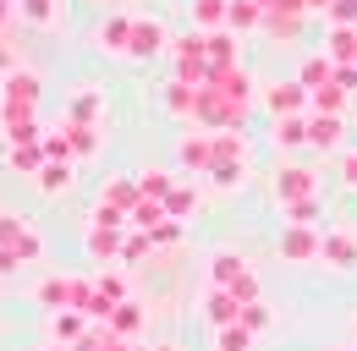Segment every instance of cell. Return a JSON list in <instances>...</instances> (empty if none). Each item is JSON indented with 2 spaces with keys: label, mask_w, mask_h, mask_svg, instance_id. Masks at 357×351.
Instances as JSON below:
<instances>
[{
  "label": "cell",
  "mask_w": 357,
  "mask_h": 351,
  "mask_svg": "<svg viewBox=\"0 0 357 351\" xmlns=\"http://www.w3.org/2000/svg\"><path fill=\"white\" fill-rule=\"evenodd\" d=\"M209 286L231 291L242 307L259 302V274L248 269V258H236V253H215V263H209Z\"/></svg>",
  "instance_id": "1"
},
{
  "label": "cell",
  "mask_w": 357,
  "mask_h": 351,
  "mask_svg": "<svg viewBox=\"0 0 357 351\" xmlns=\"http://www.w3.org/2000/svg\"><path fill=\"white\" fill-rule=\"evenodd\" d=\"M33 104H39V77H33V72H11L6 88H0V116H6V127L33 121Z\"/></svg>",
  "instance_id": "2"
},
{
  "label": "cell",
  "mask_w": 357,
  "mask_h": 351,
  "mask_svg": "<svg viewBox=\"0 0 357 351\" xmlns=\"http://www.w3.org/2000/svg\"><path fill=\"white\" fill-rule=\"evenodd\" d=\"M324 253V231L319 225H286L280 231V258L286 263H319Z\"/></svg>",
  "instance_id": "3"
},
{
  "label": "cell",
  "mask_w": 357,
  "mask_h": 351,
  "mask_svg": "<svg viewBox=\"0 0 357 351\" xmlns=\"http://www.w3.org/2000/svg\"><path fill=\"white\" fill-rule=\"evenodd\" d=\"M89 329H93V318H89V313H77V307L50 313V341H55V346H66V351L83 346V341H89Z\"/></svg>",
  "instance_id": "4"
},
{
  "label": "cell",
  "mask_w": 357,
  "mask_h": 351,
  "mask_svg": "<svg viewBox=\"0 0 357 351\" xmlns=\"http://www.w3.org/2000/svg\"><path fill=\"white\" fill-rule=\"evenodd\" d=\"M171 28L165 22H149V17H137V28H132V61H154V55H171Z\"/></svg>",
  "instance_id": "5"
},
{
  "label": "cell",
  "mask_w": 357,
  "mask_h": 351,
  "mask_svg": "<svg viewBox=\"0 0 357 351\" xmlns=\"http://www.w3.org/2000/svg\"><path fill=\"white\" fill-rule=\"evenodd\" d=\"M176 159H181V171L209 176L215 171V132H187V137L176 143Z\"/></svg>",
  "instance_id": "6"
},
{
  "label": "cell",
  "mask_w": 357,
  "mask_h": 351,
  "mask_svg": "<svg viewBox=\"0 0 357 351\" xmlns=\"http://www.w3.org/2000/svg\"><path fill=\"white\" fill-rule=\"evenodd\" d=\"M275 198H280V209H286V203H303V198H319L313 171H303V165H280V176H275Z\"/></svg>",
  "instance_id": "7"
},
{
  "label": "cell",
  "mask_w": 357,
  "mask_h": 351,
  "mask_svg": "<svg viewBox=\"0 0 357 351\" xmlns=\"http://www.w3.org/2000/svg\"><path fill=\"white\" fill-rule=\"evenodd\" d=\"M264 104H269V116H313V93L303 83H275L264 93Z\"/></svg>",
  "instance_id": "8"
},
{
  "label": "cell",
  "mask_w": 357,
  "mask_h": 351,
  "mask_svg": "<svg viewBox=\"0 0 357 351\" xmlns=\"http://www.w3.org/2000/svg\"><path fill=\"white\" fill-rule=\"evenodd\" d=\"M319 263H330V269H357V236L347 231V225H330V231H324Z\"/></svg>",
  "instance_id": "9"
},
{
  "label": "cell",
  "mask_w": 357,
  "mask_h": 351,
  "mask_svg": "<svg viewBox=\"0 0 357 351\" xmlns=\"http://www.w3.org/2000/svg\"><path fill=\"white\" fill-rule=\"evenodd\" d=\"M121 253H127V231L121 225H89V258L93 263H121Z\"/></svg>",
  "instance_id": "10"
},
{
  "label": "cell",
  "mask_w": 357,
  "mask_h": 351,
  "mask_svg": "<svg viewBox=\"0 0 357 351\" xmlns=\"http://www.w3.org/2000/svg\"><path fill=\"white\" fill-rule=\"evenodd\" d=\"M209 88H215V93H225V99H231L236 110H248V99H253V72H248V66L215 72V77H209Z\"/></svg>",
  "instance_id": "11"
},
{
  "label": "cell",
  "mask_w": 357,
  "mask_h": 351,
  "mask_svg": "<svg viewBox=\"0 0 357 351\" xmlns=\"http://www.w3.org/2000/svg\"><path fill=\"white\" fill-rule=\"evenodd\" d=\"M204 318H209V329H231V324H242V302L220 291V286H209V297H204Z\"/></svg>",
  "instance_id": "12"
},
{
  "label": "cell",
  "mask_w": 357,
  "mask_h": 351,
  "mask_svg": "<svg viewBox=\"0 0 357 351\" xmlns=\"http://www.w3.org/2000/svg\"><path fill=\"white\" fill-rule=\"evenodd\" d=\"M99 110H105L99 88H77V93L66 99V127H99Z\"/></svg>",
  "instance_id": "13"
},
{
  "label": "cell",
  "mask_w": 357,
  "mask_h": 351,
  "mask_svg": "<svg viewBox=\"0 0 357 351\" xmlns=\"http://www.w3.org/2000/svg\"><path fill=\"white\" fill-rule=\"evenodd\" d=\"M132 28H137V17H127V11L105 17V22H99V49H116V55H127V49H132Z\"/></svg>",
  "instance_id": "14"
},
{
  "label": "cell",
  "mask_w": 357,
  "mask_h": 351,
  "mask_svg": "<svg viewBox=\"0 0 357 351\" xmlns=\"http://www.w3.org/2000/svg\"><path fill=\"white\" fill-rule=\"evenodd\" d=\"M231 22V0H192V33H220Z\"/></svg>",
  "instance_id": "15"
},
{
  "label": "cell",
  "mask_w": 357,
  "mask_h": 351,
  "mask_svg": "<svg viewBox=\"0 0 357 351\" xmlns=\"http://www.w3.org/2000/svg\"><path fill=\"white\" fill-rule=\"evenodd\" d=\"M6 165L17 176H39L50 165V154H45V143H11V148H6Z\"/></svg>",
  "instance_id": "16"
},
{
  "label": "cell",
  "mask_w": 357,
  "mask_h": 351,
  "mask_svg": "<svg viewBox=\"0 0 357 351\" xmlns=\"http://www.w3.org/2000/svg\"><path fill=\"white\" fill-rule=\"evenodd\" d=\"M99 203H110V209H127V214H132L137 203H143L137 176H116V181H105V187H99Z\"/></svg>",
  "instance_id": "17"
},
{
  "label": "cell",
  "mask_w": 357,
  "mask_h": 351,
  "mask_svg": "<svg viewBox=\"0 0 357 351\" xmlns=\"http://www.w3.org/2000/svg\"><path fill=\"white\" fill-rule=\"evenodd\" d=\"M269 137H275V148H308V116H275Z\"/></svg>",
  "instance_id": "18"
},
{
  "label": "cell",
  "mask_w": 357,
  "mask_h": 351,
  "mask_svg": "<svg viewBox=\"0 0 357 351\" xmlns=\"http://www.w3.org/2000/svg\"><path fill=\"white\" fill-rule=\"evenodd\" d=\"M347 121L341 116H308V148H341Z\"/></svg>",
  "instance_id": "19"
},
{
  "label": "cell",
  "mask_w": 357,
  "mask_h": 351,
  "mask_svg": "<svg viewBox=\"0 0 357 351\" xmlns=\"http://www.w3.org/2000/svg\"><path fill=\"white\" fill-rule=\"evenodd\" d=\"M72 176H77V159H50L45 171L33 176V187H39V192H50V198H55V192H66V187H72Z\"/></svg>",
  "instance_id": "20"
},
{
  "label": "cell",
  "mask_w": 357,
  "mask_h": 351,
  "mask_svg": "<svg viewBox=\"0 0 357 351\" xmlns=\"http://www.w3.org/2000/svg\"><path fill=\"white\" fill-rule=\"evenodd\" d=\"M204 55H209V72H231L236 66V39L231 33H204Z\"/></svg>",
  "instance_id": "21"
},
{
  "label": "cell",
  "mask_w": 357,
  "mask_h": 351,
  "mask_svg": "<svg viewBox=\"0 0 357 351\" xmlns=\"http://www.w3.org/2000/svg\"><path fill=\"white\" fill-rule=\"evenodd\" d=\"M324 55H330L335 66H357V28H330Z\"/></svg>",
  "instance_id": "22"
},
{
  "label": "cell",
  "mask_w": 357,
  "mask_h": 351,
  "mask_svg": "<svg viewBox=\"0 0 357 351\" xmlns=\"http://www.w3.org/2000/svg\"><path fill=\"white\" fill-rule=\"evenodd\" d=\"M215 165H248V137L242 132H215Z\"/></svg>",
  "instance_id": "23"
},
{
  "label": "cell",
  "mask_w": 357,
  "mask_h": 351,
  "mask_svg": "<svg viewBox=\"0 0 357 351\" xmlns=\"http://www.w3.org/2000/svg\"><path fill=\"white\" fill-rule=\"evenodd\" d=\"M165 110H171V116H192V110H198V88L171 77V83H165Z\"/></svg>",
  "instance_id": "24"
},
{
  "label": "cell",
  "mask_w": 357,
  "mask_h": 351,
  "mask_svg": "<svg viewBox=\"0 0 357 351\" xmlns=\"http://www.w3.org/2000/svg\"><path fill=\"white\" fill-rule=\"evenodd\" d=\"M137 192L154 198V203H165V198L176 192V176H171V171H137Z\"/></svg>",
  "instance_id": "25"
},
{
  "label": "cell",
  "mask_w": 357,
  "mask_h": 351,
  "mask_svg": "<svg viewBox=\"0 0 357 351\" xmlns=\"http://www.w3.org/2000/svg\"><path fill=\"white\" fill-rule=\"evenodd\" d=\"M297 83L308 88H324V83H335V61H330V55H308V61H303V77H297Z\"/></svg>",
  "instance_id": "26"
},
{
  "label": "cell",
  "mask_w": 357,
  "mask_h": 351,
  "mask_svg": "<svg viewBox=\"0 0 357 351\" xmlns=\"http://www.w3.org/2000/svg\"><path fill=\"white\" fill-rule=\"evenodd\" d=\"M110 329H116L121 341H132L137 329H143V302H121L116 313H110Z\"/></svg>",
  "instance_id": "27"
},
{
  "label": "cell",
  "mask_w": 357,
  "mask_h": 351,
  "mask_svg": "<svg viewBox=\"0 0 357 351\" xmlns=\"http://www.w3.org/2000/svg\"><path fill=\"white\" fill-rule=\"evenodd\" d=\"M259 22H269V11L259 0H231V22L225 28H259Z\"/></svg>",
  "instance_id": "28"
},
{
  "label": "cell",
  "mask_w": 357,
  "mask_h": 351,
  "mask_svg": "<svg viewBox=\"0 0 357 351\" xmlns=\"http://www.w3.org/2000/svg\"><path fill=\"white\" fill-rule=\"evenodd\" d=\"M253 329L248 324H231V329H215V351H253Z\"/></svg>",
  "instance_id": "29"
},
{
  "label": "cell",
  "mask_w": 357,
  "mask_h": 351,
  "mask_svg": "<svg viewBox=\"0 0 357 351\" xmlns=\"http://www.w3.org/2000/svg\"><path fill=\"white\" fill-rule=\"evenodd\" d=\"M341 104H347V88H335V83L313 88V116H341Z\"/></svg>",
  "instance_id": "30"
},
{
  "label": "cell",
  "mask_w": 357,
  "mask_h": 351,
  "mask_svg": "<svg viewBox=\"0 0 357 351\" xmlns=\"http://www.w3.org/2000/svg\"><path fill=\"white\" fill-rule=\"evenodd\" d=\"M17 17L33 22V28H50L55 22V0H17Z\"/></svg>",
  "instance_id": "31"
},
{
  "label": "cell",
  "mask_w": 357,
  "mask_h": 351,
  "mask_svg": "<svg viewBox=\"0 0 357 351\" xmlns=\"http://www.w3.org/2000/svg\"><path fill=\"white\" fill-rule=\"evenodd\" d=\"M66 143L77 159H89V154H99V127H66Z\"/></svg>",
  "instance_id": "32"
},
{
  "label": "cell",
  "mask_w": 357,
  "mask_h": 351,
  "mask_svg": "<svg viewBox=\"0 0 357 351\" xmlns=\"http://www.w3.org/2000/svg\"><path fill=\"white\" fill-rule=\"evenodd\" d=\"M165 209H171V219H187V214H192V209H198V192H192L187 181H176V192L165 198Z\"/></svg>",
  "instance_id": "33"
},
{
  "label": "cell",
  "mask_w": 357,
  "mask_h": 351,
  "mask_svg": "<svg viewBox=\"0 0 357 351\" xmlns=\"http://www.w3.org/2000/svg\"><path fill=\"white\" fill-rule=\"evenodd\" d=\"M39 302H45L50 313H61V307H66V274H50L45 286H39Z\"/></svg>",
  "instance_id": "34"
},
{
  "label": "cell",
  "mask_w": 357,
  "mask_h": 351,
  "mask_svg": "<svg viewBox=\"0 0 357 351\" xmlns=\"http://www.w3.org/2000/svg\"><path fill=\"white\" fill-rule=\"evenodd\" d=\"M286 225H319V198H303V203H286Z\"/></svg>",
  "instance_id": "35"
},
{
  "label": "cell",
  "mask_w": 357,
  "mask_h": 351,
  "mask_svg": "<svg viewBox=\"0 0 357 351\" xmlns=\"http://www.w3.org/2000/svg\"><path fill=\"white\" fill-rule=\"evenodd\" d=\"M28 231H33L28 219H17V214H0V247H17V242H22Z\"/></svg>",
  "instance_id": "36"
},
{
  "label": "cell",
  "mask_w": 357,
  "mask_h": 351,
  "mask_svg": "<svg viewBox=\"0 0 357 351\" xmlns=\"http://www.w3.org/2000/svg\"><path fill=\"white\" fill-rule=\"evenodd\" d=\"M181 236H187V219H165L160 231H149V242H154V247H176Z\"/></svg>",
  "instance_id": "37"
},
{
  "label": "cell",
  "mask_w": 357,
  "mask_h": 351,
  "mask_svg": "<svg viewBox=\"0 0 357 351\" xmlns=\"http://www.w3.org/2000/svg\"><path fill=\"white\" fill-rule=\"evenodd\" d=\"M50 132H39V121H17V127H6V148L11 143H45Z\"/></svg>",
  "instance_id": "38"
},
{
  "label": "cell",
  "mask_w": 357,
  "mask_h": 351,
  "mask_svg": "<svg viewBox=\"0 0 357 351\" xmlns=\"http://www.w3.org/2000/svg\"><path fill=\"white\" fill-rule=\"evenodd\" d=\"M242 324H248V329H253V335H264L269 324H275V313H269L264 302H248V307H242Z\"/></svg>",
  "instance_id": "39"
},
{
  "label": "cell",
  "mask_w": 357,
  "mask_h": 351,
  "mask_svg": "<svg viewBox=\"0 0 357 351\" xmlns=\"http://www.w3.org/2000/svg\"><path fill=\"white\" fill-rule=\"evenodd\" d=\"M154 253V242H149V231H137V236H127V253H121V263H143Z\"/></svg>",
  "instance_id": "40"
},
{
  "label": "cell",
  "mask_w": 357,
  "mask_h": 351,
  "mask_svg": "<svg viewBox=\"0 0 357 351\" xmlns=\"http://www.w3.org/2000/svg\"><path fill=\"white\" fill-rule=\"evenodd\" d=\"M17 258H22V263H39V258H45V236H39V231H28V236L17 242Z\"/></svg>",
  "instance_id": "41"
},
{
  "label": "cell",
  "mask_w": 357,
  "mask_h": 351,
  "mask_svg": "<svg viewBox=\"0 0 357 351\" xmlns=\"http://www.w3.org/2000/svg\"><path fill=\"white\" fill-rule=\"evenodd\" d=\"M330 28H357V0H335L330 6Z\"/></svg>",
  "instance_id": "42"
},
{
  "label": "cell",
  "mask_w": 357,
  "mask_h": 351,
  "mask_svg": "<svg viewBox=\"0 0 357 351\" xmlns=\"http://www.w3.org/2000/svg\"><path fill=\"white\" fill-rule=\"evenodd\" d=\"M242 171H248V165H215L209 181H215V187H242Z\"/></svg>",
  "instance_id": "43"
},
{
  "label": "cell",
  "mask_w": 357,
  "mask_h": 351,
  "mask_svg": "<svg viewBox=\"0 0 357 351\" xmlns=\"http://www.w3.org/2000/svg\"><path fill=\"white\" fill-rule=\"evenodd\" d=\"M45 154H50V159H77V154H72V143H66L61 132H50V137H45Z\"/></svg>",
  "instance_id": "44"
},
{
  "label": "cell",
  "mask_w": 357,
  "mask_h": 351,
  "mask_svg": "<svg viewBox=\"0 0 357 351\" xmlns=\"http://www.w3.org/2000/svg\"><path fill=\"white\" fill-rule=\"evenodd\" d=\"M335 88H347V93H357V66H335Z\"/></svg>",
  "instance_id": "45"
},
{
  "label": "cell",
  "mask_w": 357,
  "mask_h": 351,
  "mask_svg": "<svg viewBox=\"0 0 357 351\" xmlns=\"http://www.w3.org/2000/svg\"><path fill=\"white\" fill-rule=\"evenodd\" d=\"M22 258H17V247H0V274H17Z\"/></svg>",
  "instance_id": "46"
},
{
  "label": "cell",
  "mask_w": 357,
  "mask_h": 351,
  "mask_svg": "<svg viewBox=\"0 0 357 351\" xmlns=\"http://www.w3.org/2000/svg\"><path fill=\"white\" fill-rule=\"evenodd\" d=\"M341 181H347V187H357V154H347V159H341Z\"/></svg>",
  "instance_id": "47"
},
{
  "label": "cell",
  "mask_w": 357,
  "mask_h": 351,
  "mask_svg": "<svg viewBox=\"0 0 357 351\" xmlns=\"http://www.w3.org/2000/svg\"><path fill=\"white\" fill-rule=\"evenodd\" d=\"M11 17H17V0H0V28H6Z\"/></svg>",
  "instance_id": "48"
},
{
  "label": "cell",
  "mask_w": 357,
  "mask_h": 351,
  "mask_svg": "<svg viewBox=\"0 0 357 351\" xmlns=\"http://www.w3.org/2000/svg\"><path fill=\"white\" fill-rule=\"evenodd\" d=\"M330 6H335V0H308V11H330Z\"/></svg>",
  "instance_id": "49"
},
{
  "label": "cell",
  "mask_w": 357,
  "mask_h": 351,
  "mask_svg": "<svg viewBox=\"0 0 357 351\" xmlns=\"http://www.w3.org/2000/svg\"><path fill=\"white\" fill-rule=\"evenodd\" d=\"M154 351H176V346H171V341H165V346H154Z\"/></svg>",
  "instance_id": "50"
},
{
  "label": "cell",
  "mask_w": 357,
  "mask_h": 351,
  "mask_svg": "<svg viewBox=\"0 0 357 351\" xmlns=\"http://www.w3.org/2000/svg\"><path fill=\"white\" fill-rule=\"evenodd\" d=\"M45 351H66V346H45Z\"/></svg>",
  "instance_id": "51"
},
{
  "label": "cell",
  "mask_w": 357,
  "mask_h": 351,
  "mask_svg": "<svg viewBox=\"0 0 357 351\" xmlns=\"http://www.w3.org/2000/svg\"><path fill=\"white\" fill-rule=\"evenodd\" d=\"M352 351H357V346H352Z\"/></svg>",
  "instance_id": "52"
}]
</instances>
